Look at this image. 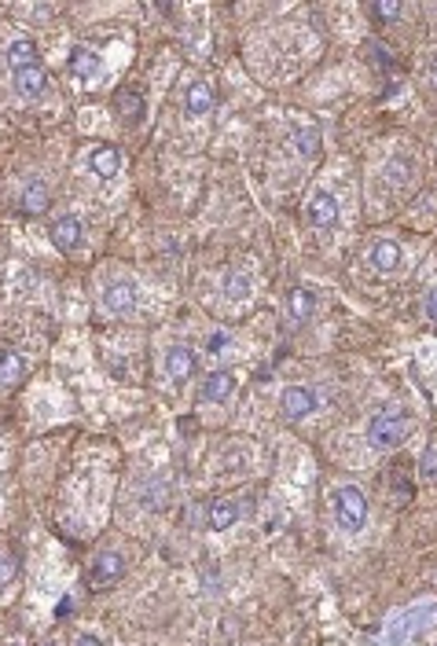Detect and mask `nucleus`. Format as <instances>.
Instances as JSON below:
<instances>
[{"mask_svg": "<svg viewBox=\"0 0 437 646\" xmlns=\"http://www.w3.org/2000/svg\"><path fill=\"white\" fill-rule=\"evenodd\" d=\"M224 294H228V298H246V294H251V279L232 273L228 279H224Z\"/></svg>", "mask_w": 437, "mask_h": 646, "instance_id": "21", "label": "nucleus"}, {"mask_svg": "<svg viewBox=\"0 0 437 646\" xmlns=\"http://www.w3.org/2000/svg\"><path fill=\"white\" fill-rule=\"evenodd\" d=\"M235 375L232 371H214L210 379L203 382V401H210V404H224L228 397L235 393Z\"/></svg>", "mask_w": 437, "mask_h": 646, "instance_id": "10", "label": "nucleus"}, {"mask_svg": "<svg viewBox=\"0 0 437 646\" xmlns=\"http://www.w3.org/2000/svg\"><path fill=\"white\" fill-rule=\"evenodd\" d=\"M335 519L346 533L364 529V522H368V500H364V492L357 485H342L335 492Z\"/></svg>", "mask_w": 437, "mask_h": 646, "instance_id": "2", "label": "nucleus"}, {"mask_svg": "<svg viewBox=\"0 0 437 646\" xmlns=\"http://www.w3.org/2000/svg\"><path fill=\"white\" fill-rule=\"evenodd\" d=\"M184 111H187V117H203V114L214 111V92H210V85L195 81V85L187 89V96H184Z\"/></svg>", "mask_w": 437, "mask_h": 646, "instance_id": "14", "label": "nucleus"}, {"mask_svg": "<svg viewBox=\"0 0 437 646\" xmlns=\"http://www.w3.org/2000/svg\"><path fill=\"white\" fill-rule=\"evenodd\" d=\"M122 573H125L122 555H114V551H108V555H100L96 562H92L89 581H92V587H108V584H114L118 577H122Z\"/></svg>", "mask_w": 437, "mask_h": 646, "instance_id": "8", "label": "nucleus"}, {"mask_svg": "<svg viewBox=\"0 0 437 646\" xmlns=\"http://www.w3.org/2000/svg\"><path fill=\"white\" fill-rule=\"evenodd\" d=\"M434 466H437V452H434V444H427L423 455H419V474L427 481H434Z\"/></svg>", "mask_w": 437, "mask_h": 646, "instance_id": "23", "label": "nucleus"}, {"mask_svg": "<svg viewBox=\"0 0 437 646\" xmlns=\"http://www.w3.org/2000/svg\"><path fill=\"white\" fill-rule=\"evenodd\" d=\"M316 404H321V397H316L313 390H305V386H287V390H283V397H280L283 416H287L291 422L313 416Z\"/></svg>", "mask_w": 437, "mask_h": 646, "instance_id": "4", "label": "nucleus"}, {"mask_svg": "<svg viewBox=\"0 0 437 646\" xmlns=\"http://www.w3.org/2000/svg\"><path fill=\"white\" fill-rule=\"evenodd\" d=\"M44 646H59V643H44Z\"/></svg>", "mask_w": 437, "mask_h": 646, "instance_id": "29", "label": "nucleus"}, {"mask_svg": "<svg viewBox=\"0 0 437 646\" xmlns=\"http://www.w3.org/2000/svg\"><path fill=\"white\" fill-rule=\"evenodd\" d=\"M235 519H240V507H235L232 500H214V503H210V529H214V533L232 529Z\"/></svg>", "mask_w": 437, "mask_h": 646, "instance_id": "17", "label": "nucleus"}, {"mask_svg": "<svg viewBox=\"0 0 437 646\" xmlns=\"http://www.w3.org/2000/svg\"><path fill=\"white\" fill-rule=\"evenodd\" d=\"M305 217H309L313 228H331L338 221V198L324 192V187H316V192L305 198Z\"/></svg>", "mask_w": 437, "mask_h": 646, "instance_id": "3", "label": "nucleus"}, {"mask_svg": "<svg viewBox=\"0 0 437 646\" xmlns=\"http://www.w3.org/2000/svg\"><path fill=\"white\" fill-rule=\"evenodd\" d=\"M122 107H125V117H129V122H140V114H144V100H140L136 92H125V96H122Z\"/></svg>", "mask_w": 437, "mask_h": 646, "instance_id": "22", "label": "nucleus"}, {"mask_svg": "<svg viewBox=\"0 0 437 646\" xmlns=\"http://www.w3.org/2000/svg\"><path fill=\"white\" fill-rule=\"evenodd\" d=\"M22 206H27L30 214H33V209L49 206V187H44L38 176H33V181H27V187H22Z\"/></svg>", "mask_w": 437, "mask_h": 646, "instance_id": "20", "label": "nucleus"}, {"mask_svg": "<svg viewBox=\"0 0 437 646\" xmlns=\"http://www.w3.org/2000/svg\"><path fill=\"white\" fill-rule=\"evenodd\" d=\"M136 298V284H129V279H114V284L103 287V309L108 312H133Z\"/></svg>", "mask_w": 437, "mask_h": 646, "instance_id": "5", "label": "nucleus"}, {"mask_svg": "<svg viewBox=\"0 0 437 646\" xmlns=\"http://www.w3.org/2000/svg\"><path fill=\"white\" fill-rule=\"evenodd\" d=\"M81 232H85V228H81V221L78 217H59L55 221V225H52V243L59 246V250H78V246H81Z\"/></svg>", "mask_w": 437, "mask_h": 646, "instance_id": "11", "label": "nucleus"}, {"mask_svg": "<svg viewBox=\"0 0 437 646\" xmlns=\"http://www.w3.org/2000/svg\"><path fill=\"white\" fill-rule=\"evenodd\" d=\"M74 646H103V643H100L96 636H78V639H74Z\"/></svg>", "mask_w": 437, "mask_h": 646, "instance_id": "27", "label": "nucleus"}, {"mask_svg": "<svg viewBox=\"0 0 437 646\" xmlns=\"http://www.w3.org/2000/svg\"><path fill=\"white\" fill-rule=\"evenodd\" d=\"M195 349L187 346H173L170 352H165V371H170L173 382H187L195 375Z\"/></svg>", "mask_w": 437, "mask_h": 646, "instance_id": "7", "label": "nucleus"}, {"mask_svg": "<svg viewBox=\"0 0 437 646\" xmlns=\"http://www.w3.org/2000/svg\"><path fill=\"white\" fill-rule=\"evenodd\" d=\"M372 11H375V16H383V19H397L400 16V4H375Z\"/></svg>", "mask_w": 437, "mask_h": 646, "instance_id": "25", "label": "nucleus"}, {"mask_svg": "<svg viewBox=\"0 0 437 646\" xmlns=\"http://www.w3.org/2000/svg\"><path fill=\"white\" fill-rule=\"evenodd\" d=\"M16 646H19V643H16Z\"/></svg>", "mask_w": 437, "mask_h": 646, "instance_id": "30", "label": "nucleus"}, {"mask_svg": "<svg viewBox=\"0 0 437 646\" xmlns=\"http://www.w3.org/2000/svg\"><path fill=\"white\" fill-rule=\"evenodd\" d=\"M11 577H16V566H11V558H8V555H0V587H4Z\"/></svg>", "mask_w": 437, "mask_h": 646, "instance_id": "24", "label": "nucleus"}, {"mask_svg": "<svg viewBox=\"0 0 437 646\" xmlns=\"http://www.w3.org/2000/svg\"><path fill=\"white\" fill-rule=\"evenodd\" d=\"M423 312L430 316V324H434V312H437V298H434V290H427V298H423Z\"/></svg>", "mask_w": 437, "mask_h": 646, "instance_id": "26", "label": "nucleus"}, {"mask_svg": "<svg viewBox=\"0 0 437 646\" xmlns=\"http://www.w3.org/2000/svg\"><path fill=\"white\" fill-rule=\"evenodd\" d=\"M294 140H298V151H302V158H316L321 155V129L316 125H298L294 129Z\"/></svg>", "mask_w": 437, "mask_h": 646, "instance_id": "19", "label": "nucleus"}, {"mask_svg": "<svg viewBox=\"0 0 437 646\" xmlns=\"http://www.w3.org/2000/svg\"><path fill=\"white\" fill-rule=\"evenodd\" d=\"M287 305H291V316H294V320H309L313 309H316V290H309V287H294V290L287 294Z\"/></svg>", "mask_w": 437, "mask_h": 646, "instance_id": "18", "label": "nucleus"}, {"mask_svg": "<svg viewBox=\"0 0 437 646\" xmlns=\"http://www.w3.org/2000/svg\"><path fill=\"white\" fill-rule=\"evenodd\" d=\"M44 89H49V78H44V70H41V66H33V70H19V74H16V92H19V96L38 100Z\"/></svg>", "mask_w": 437, "mask_h": 646, "instance_id": "15", "label": "nucleus"}, {"mask_svg": "<svg viewBox=\"0 0 437 646\" xmlns=\"http://www.w3.org/2000/svg\"><path fill=\"white\" fill-rule=\"evenodd\" d=\"M224 466H243V455H224Z\"/></svg>", "mask_w": 437, "mask_h": 646, "instance_id": "28", "label": "nucleus"}, {"mask_svg": "<svg viewBox=\"0 0 437 646\" xmlns=\"http://www.w3.org/2000/svg\"><path fill=\"white\" fill-rule=\"evenodd\" d=\"M372 265H375V273H397L400 268V246L397 243H389V239H379L372 246Z\"/></svg>", "mask_w": 437, "mask_h": 646, "instance_id": "13", "label": "nucleus"}, {"mask_svg": "<svg viewBox=\"0 0 437 646\" xmlns=\"http://www.w3.org/2000/svg\"><path fill=\"white\" fill-rule=\"evenodd\" d=\"M27 375V360L16 349H0V386H16Z\"/></svg>", "mask_w": 437, "mask_h": 646, "instance_id": "16", "label": "nucleus"}, {"mask_svg": "<svg viewBox=\"0 0 437 646\" xmlns=\"http://www.w3.org/2000/svg\"><path fill=\"white\" fill-rule=\"evenodd\" d=\"M408 430H411V419L405 416V411H383V416L372 419L368 441L375 444V449H397V444L408 438Z\"/></svg>", "mask_w": 437, "mask_h": 646, "instance_id": "1", "label": "nucleus"}, {"mask_svg": "<svg viewBox=\"0 0 437 646\" xmlns=\"http://www.w3.org/2000/svg\"><path fill=\"white\" fill-rule=\"evenodd\" d=\"M8 63H11V70H16V74H19V70H33V66H41V52H38V44L27 41V38L16 41V44H11V49H8Z\"/></svg>", "mask_w": 437, "mask_h": 646, "instance_id": "12", "label": "nucleus"}, {"mask_svg": "<svg viewBox=\"0 0 437 646\" xmlns=\"http://www.w3.org/2000/svg\"><path fill=\"white\" fill-rule=\"evenodd\" d=\"M70 74H74L78 81H96L100 74H103V59H100V52H92V49H85V44H78L74 52H70Z\"/></svg>", "mask_w": 437, "mask_h": 646, "instance_id": "6", "label": "nucleus"}, {"mask_svg": "<svg viewBox=\"0 0 437 646\" xmlns=\"http://www.w3.org/2000/svg\"><path fill=\"white\" fill-rule=\"evenodd\" d=\"M89 170L103 176V181H111V176H118V170H122V155H118V147H92L89 151Z\"/></svg>", "mask_w": 437, "mask_h": 646, "instance_id": "9", "label": "nucleus"}]
</instances>
